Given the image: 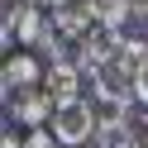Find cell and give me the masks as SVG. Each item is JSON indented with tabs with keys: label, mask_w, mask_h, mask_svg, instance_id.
Masks as SVG:
<instances>
[{
	"label": "cell",
	"mask_w": 148,
	"mask_h": 148,
	"mask_svg": "<svg viewBox=\"0 0 148 148\" xmlns=\"http://www.w3.org/2000/svg\"><path fill=\"white\" fill-rule=\"evenodd\" d=\"M0 81L5 91H24V86H43V62L34 48H19V53H5L0 62Z\"/></svg>",
	"instance_id": "obj_3"
},
{
	"label": "cell",
	"mask_w": 148,
	"mask_h": 148,
	"mask_svg": "<svg viewBox=\"0 0 148 148\" xmlns=\"http://www.w3.org/2000/svg\"><path fill=\"white\" fill-rule=\"evenodd\" d=\"M91 10H96V24L124 29V24L134 19V0H91Z\"/></svg>",
	"instance_id": "obj_6"
},
{
	"label": "cell",
	"mask_w": 148,
	"mask_h": 148,
	"mask_svg": "<svg viewBox=\"0 0 148 148\" xmlns=\"http://www.w3.org/2000/svg\"><path fill=\"white\" fill-rule=\"evenodd\" d=\"M48 129L62 138V148H86L91 138H96V129H100L96 110H91V96H81V100H62V105L53 110Z\"/></svg>",
	"instance_id": "obj_1"
},
{
	"label": "cell",
	"mask_w": 148,
	"mask_h": 148,
	"mask_svg": "<svg viewBox=\"0 0 148 148\" xmlns=\"http://www.w3.org/2000/svg\"><path fill=\"white\" fill-rule=\"evenodd\" d=\"M81 81H86V72L77 67V62H48V77H43V86L53 91V100H81L86 91H81Z\"/></svg>",
	"instance_id": "obj_5"
},
{
	"label": "cell",
	"mask_w": 148,
	"mask_h": 148,
	"mask_svg": "<svg viewBox=\"0 0 148 148\" xmlns=\"http://www.w3.org/2000/svg\"><path fill=\"white\" fill-rule=\"evenodd\" d=\"M5 110H10L14 124L43 129V119H53V110H58V100L48 86H24V91H5Z\"/></svg>",
	"instance_id": "obj_2"
},
{
	"label": "cell",
	"mask_w": 148,
	"mask_h": 148,
	"mask_svg": "<svg viewBox=\"0 0 148 148\" xmlns=\"http://www.w3.org/2000/svg\"><path fill=\"white\" fill-rule=\"evenodd\" d=\"M24 148H62V138L53 134V129H29V134H24Z\"/></svg>",
	"instance_id": "obj_7"
},
{
	"label": "cell",
	"mask_w": 148,
	"mask_h": 148,
	"mask_svg": "<svg viewBox=\"0 0 148 148\" xmlns=\"http://www.w3.org/2000/svg\"><path fill=\"white\" fill-rule=\"evenodd\" d=\"M53 24L67 43H81L96 29V10H91V0H67V5H53Z\"/></svg>",
	"instance_id": "obj_4"
},
{
	"label": "cell",
	"mask_w": 148,
	"mask_h": 148,
	"mask_svg": "<svg viewBox=\"0 0 148 148\" xmlns=\"http://www.w3.org/2000/svg\"><path fill=\"white\" fill-rule=\"evenodd\" d=\"M0 148H24V138H19V134H10V129H5V138H0Z\"/></svg>",
	"instance_id": "obj_9"
},
{
	"label": "cell",
	"mask_w": 148,
	"mask_h": 148,
	"mask_svg": "<svg viewBox=\"0 0 148 148\" xmlns=\"http://www.w3.org/2000/svg\"><path fill=\"white\" fill-rule=\"evenodd\" d=\"M134 86H138V105H148V62H138V77H134Z\"/></svg>",
	"instance_id": "obj_8"
}]
</instances>
